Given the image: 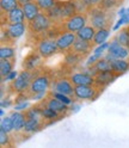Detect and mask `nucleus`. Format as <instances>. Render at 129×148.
I'll list each match as a JSON object with an SVG mask.
<instances>
[{
  "label": "nucleus",
  "mask_w": 129,
  "mask_h": 148,
  "mask_svg": "<svg viewBox=\"0 0 129 148\" xmlns=\"http://www.w3.org/2000/svg\"><path fill=\"white\" fill-rule=\"evenodd\" d=\"M36 4H37L41 8V11L45 12V11H48L49 8H51L55 4L58 3V0H35Z\"/></svg>",
  "instance_id": "e433bc0d"
},
{
  "label": "nucleus",
  "mask_w": 129,
  "mask_h": 148,
  "mask_svg": "<svg viewBox=\"0 0 129 148\" xmlns=\"http://www.w3.org/2000/svg\"><path fill=\"white\" fill-rule=\"evenodd\" d=\"M87 17H89V23L96 27V29H102V27H108L110 24V21L113 19V16L110 17L108 11L103 10L102 7L92 6L87 10Z\"/></svg>",
  "instance_id": "f257e3e1"
},
{
  "label": "nucleus",
  "mask_w": 129,
  "mask_h": 148,
  "mask_svg": "<svg viewBox=\"0 0 129 148\" xmlns=\"http://www.w3.org/2000/svg\"><path fill=\"white\" fill-rule=\"evenodd\" d=\"M11 119H12V123H13V130L14 133H21L24 130V125L26 122V117L25 114L21 112V111H17L13 110L12 112L10 114Z\"/></svg>",
  "instance_id": "a211bd4d"
},
{
  "label": "nucleus",
  "mask_w": 129,
  "mask_h": 148,
  "mask_svg": "<svg viewBox=\"0 0 129 148\" xmlns=\"http://www.w3.org/2000/svg\"><path fill=\"white\" fill-rule=\"evenodd\" d=\"M13 71V60L8 59H0V75L5 78Z\"/></svg>",
  "instance_id": "bb28decb"
},
{
  "label": "nucleus",
  "mask_w": 129,
  "mask_h": 148,
  "mask_svg": "<svg viewBox=\"0 0 129 148\" xmlns=\"http://www.w3.org/2000/svg\"><path fill=\"white\" fill-rule=\"evenodd\" d=\"M30 1H35V0H19L21 5H23V4H25V3H30Z\"/></svg>",
  "instance_id": "de8ad7c7"
},
{
  "label": "nucleus",
  "mask_w": 129,
  "mask_h": 148,
  "mask_svg": "<svg viewBox=\"0 0 129 148\" xmlns=\"http://www.w3.org/2000/svg\"><path fill=\"white\" fill-rule=\"evenodd\" d=\"M16 55V50L11 45H5L3 44L0 48V59H8V60H13Z\"/></svg>",
  "instance_id": "c756f323"
},
{
  "label": "nucleus",
  "mask_w": 129,
  "mask_h": 148,
  "mask_svg": "<svg viewBox=\"0 0 129 148\" xmlns=\"http://www.w3.org/2000/svg\"><path fill=\"white\" fill-rule=\"evenodd\" d=\"M61 6H62V13H63L64 19H67V18L78 13L75 0H66V1H61Z\"/></svg>",
  "instance_id": "b1692460"
},
{
  "label": "nucleus",
  "mask_w": 129,
  "mask_h": 148,
  "mask_svg": "<svg viewBox=\"0 0 129 148\" xmlns=\"http://www.w3.org/2000/svg\"><path fill=\"white\" fill-rule=\"evenodd\" d=\"M25 117L26 118H42L41 115V106L36 105L25 110ZM43 119V118H42Z\"/></svg>",
  "instance_id": "f704fd0d"
},
{
  "label": "nucleus",
  "mask_w": 129,
  "mask_h": 148,
  "mask_svg": "<svg viewBox=\"0 0 129 148\" xmlns=\"http://www.w3.org/2000/svg\"><path fill=\"white\" fill-rule=\"evenodd\" d=\"M50 96L55 97L56 99H59L60 101H62V103H64L66 105H72L73 104V99L71 96H67L64 93H60V92H55V91H51Z\"/></svg>",
  "instance_id": "c9c22d12"
},
{
  "label": "nucleus",
  "mask_w": 129,
  "mask_h": 148,
  "mask_svg": "<svg viewBox=\"0 0 129 148\" xmlns=\"http://www.w3.org/2000/svg\"><path fill=\"white\" fill-rule=\"evenodd\" d=\"M118 75H116L115 73L113 72H98L96 75H95V85L100 88V87H105L108 86L109 84L117 78Z\"/></svg>",
  "instance_id": "2eb2a0df"
},
{
  "label": "nucleus",
  "mask_w": 129,
  "mask_h": 148,
  "mask_svg": "<svg viewBox=\"0 0 129 148\" xmlns=\"http://www.w3.org/2000/svg\"><path fill=\"white\" fill-rule=\"evenodd\" d=\"M106 53H109L114 59H128L129 58V48L122 45L116 38L111 43H109V48Z\"/></svg>",
  "instance_id": "f8f14e48"
},
{
  "label": "nucleus",
  "mask_w": 129,
  "mask_h": 148,
  "mask_svg": "<svg viewBox=\"0 0 129 148\" xmlns=\"http://www.w3.org/2000/svg\"><path fill=\"white\" fill-rule=\"evenodd\" d=\"M116 40L121 43L122 45L129 48V30L128 29H122L121 31L117 34Z\"/></svg>",
  "instance_id": "72a5a7b5"
},
{
  "label": "nucleus",
  "mask_w": 129,
  "mask_h": 148,
  "mask_svg": "<svg viewBox=\"0 0 129 148\" xmlns=\"http://www.w3.org/2000/svg\"><path fill=\"white\" fill-rule=\"evenodd\" d=\"M96 31H97L96 27H93L90 24V25H85L82 29H80L78 32H75V35H77V38L84 40L87 42H93Z\"/></svg>",
  "instance_id": "5701e85b"
},
{
  "label": "nucleus",
  "mask_w": 129,
  "mask_h": 148,
  "mask_svg": "<svg viewBox=\"0 0 129 148\" xmlns=\"http://www.w3.org/2000/svg\"><path fill=\"white\" fill-rule=\"evenodd\" d=\"M18 74H19V73H18L17 71H12L10 74H8V75H6L5 78H1V82H3V84H4V82H12L17 77H18Z\"/></svg>",
  "instance_id": "ea45409f"
},
{
  "label": "nucleus",
  "mask_w": 129,
  "mask_h": 148,
  "mask_svg": "<svg viewBox=\"0 0 129 148\" xmlns=\"http://www.w3.org/2000/svg\"><path fill=\"white\" fill-rule=\"evenodd\" d=\"M19 6V0H0V11H1V13H6Z\"/></svg>",
  "instance_id": "cd10ccee"
},
{
  "label": "nucleus",
  "mask_w": 129,
  "mask_h": 148,
  "mask_svg": "<svg viewBox=\"0 0 129 148\" xmlns=\"http://www.w3.org/2000/svg\"><path fill=\"white\" fill-rule=\"evenodd\" d=\"M109 36H110L109 27H102V29H97L96 35H95V38H93V42H92V43L96 44V45H99V44L106 42L108 38H109Z\"/></svg>",
  "instance_id": "a878e982"
},
{
  "label": "nucleus",
  "mask_w": 129,
  "mask_h": 148,
  "mask_svg": "<svg viewBox=\"0 0 129 148\" xmlns=\"http://www.w3.org/2000/svg\"><path fill=\"white\" fill-rule=\"evenodd\" d=\"M0 130L3 132H6L8 134H11L13 130V123H12V119H11V116H4L1 118V122H0Z\"/></svg>",
  "instance_id": "7c9ffc66"
},
{
  "label": "nucleus",
  "mask_w": 129,
  "mask_h": 148,
  "mask_svg": "<svg viewBox=\"0 0 129 148\" xmlns=\"http://www.w3.org/2000/svg\"><path fill=\"white\" fill-rule=\"evenodd\" d=\"M45 93H47V92H43V93H37V95H32V96H30V99H34L36 101L42 100V99L45 98Z\"/></svg>",
  "instance_id": "37998d69"
},
{
  "label": "nucleus",
  "mask_w": 129,
  "mask_h": 148,
  "mask_svg": "<svg viewBox=\"0 0 129 148\" xmlns=\"http://www.w3.org/2000/svg\"><path fill=\"white\" fill-rule=\"evenodd\" d=\"M0 116H1V118L5 116V111H4V109L1 108V110H0Z\"/></svg>",
  "instance_id": "09e8293b"
},
{
  "label": "nucleus",
  "mask_w": 129,
  "mask_h": 148,
  "mask_svg": "<svg viewBox=\"0 0 129 148\" xmlns=\"http://www.w3.org/2000/svg\"><path fill=\"white\" fill-rule=\"evenodd\" d=\"M25 16L23 12L22 6L14 8V10H11L6 13H1V22L3 25L6 24H17V23H25Z\"/></svg>",
  "instance_id": "1a4fd4ad"
},
{
  "label": "nucleus",
  "mask_w": 129,
  "mask_h": 148,
  "mask_svg": "<svg viewBox=\"0 0 129 148\" xmlns=\"http://www.w3.org/2000/svg\"><path fill=\"white\" fill-rule=\"evenodd\" d=\"M77 40V35L75 32H71V31H62L60 32L55 41H56V44H58V48L60 51H67V50H71L72 45L74 44Z\"/></svg>",
  "instance_id": "6e6552de"
},
{
  "label": "nucleus",
  "mask_w": 129,
  "mask_h": 148,
  "mask_svg": "<svg viewBox=\"0 0 129 148\" xmlns=\"http://www.w3.org/2000/svg\"><path fill=\"white\" fill-rule=\"evenodd\" d=\"M11 105H12V100H11V99H8V98H7V99L5 100L4 98H1V108H3V109H5V108H10Z\"/></svg>",
  "instance_id": "c03bdc74"
},
{
  "label": "nucleus",
  "mask_w": 129,
  "mask_h": 148,
  "mask_svg": "<svg viewBox=\"0 0 129 148\" xmlns=\"http://www.w3.org/2000/svg\"><path fill=\"white\" fill-rule=\"evenodd\" d=\"M128 30H129V27H128Z\"/></svg>",
  "instance_id": "8fccbe9b"
},
{
  "label": "nucleus",
  "mask_w": 129,
  "mask_h": 148,
  "mask_svg": "<svg viewBox=\"0 0 129 148\" xmlns=\"http://www.w3.org/2000/svg\"><path fill=\"white\" fill-rule=\"evenodd\" d=\"M43 106H48V108L55 110L56 112H59L60 115H66L68 111L71 110L68 108V105H66L64 103H62V101H60L59 99H56L53 96L43 99Z\"/></svg>",
  "instance_id": "4468645a"
},
{
  "label": "nucleus",
  "mask_w": 129,
  "mask_h": 148,
  "mask_svg": "<svg viewBox=\"0 0 129 148\" xmlns=\"http://www.w3.org/2000/svg\"><path fill=\"white\" fill-rule=\"evenodd\" d=\"M50 85H51V79L48 74H38V75L34 77L27 93L30 96L43 93V92H47L49 90Z\"/></svg>",
  "instance_id": "39448f33"
},
{
  "label": "nucleus",
  "mask_w": 129,
  "mask_h": 148,
  "mask_svg": "<svg viewBox=\"0 0 129 148\" xmlns=\"http://www.w3.org/2000/svg\"><path fill=\"white\" fill-rule=\"evenodd\" d=\"M79 110H80V105L79 104H74V103L72 104V106H71V111H72V112H78Z\"/></svg>",
  "instance_id": "a18cd8bd"
},
{
  "label": "nucleus",
  "mask_w": 129,
  "mask_h": 148,
  "mask_svg": "<svg viewBox=\"0 0 129 148\" xmlns=\"http://www.w3.org/2000/svg\"><path fill=\"white\" fill-rule=\"evenodd\" d=\"M36 51H37L43 59H49L54 56L59 50L58 44L55 38H49V37H42V38L36 44Z\"/></svg>",
  "instance_id": "20e7f679"
},
{
  "label": "nucleus",
  "mask_w": 129,
  "mask_h": 148,
  "mask_svg": "<svg viewBox=\"0 0 129 148\" xmlns=\"http://www.w3.org/2000/svg\"><path fill=\"white\" fill-rule=\"evenodd\" d=\"M69 80L74 86L78 85H95V77L84 72H75L69 75Z\"/></svg>",
  "instance_id": "ddd939ff"
},
{
  "label": "nucleus",
  "mask_w": 129,
  "mask_h": 148,
  "mask_svg": "<svg viewBox=\"0 0 129 148\" xmlns=\"http://www.w3.org/2000/svg\"><path fill=\"white\" fill-rule=\"evenodd\" d=\"M43 127V119L42 118H26V122L24 125V133L25 134H35L40 132Z\"/></svg>",
  "instance_id": "aec40b11"
},
{
  "label": "nucleus",
  "mask_w": 129,
  "mask_h": 148,
  "mask_svg": "<svg viewBox=\"0 0 129 148\" xmlns=\"http://www.w3.org/2000/svg\"><path fill=\"white\" fill-rule=\"evenodd\" d=\"M53 91L64 93L67 96L74 97V85L72 84L69 78H60L53 84Z\"/></svg>",
  "instance_id": "9b49d317"
},
{
  "label": "nucleus",
  "mask_w": 129,
  "mask_h": 148,
  "mask_svg": "<svg viewBox=\"0 0 129 148\" xmlns=\"http://www.w3.org/2000/svg\"><path fill=\"white\" fill-rule=\"evenodd\" d=\"M34 72L32 71H27V69H24L22 71L18 77L12 81L11 84V88L16 92L17 95L19 93H26L29 91V87L31 85V81L34 79Z\"/></svg>",
  "instance_id": "7ed1b4c3"
},
{
  "label": "nucleus",
  "mask_w": 129,
  "mask_h": 148,
  "mask_svg": "<svg viewBox=\"0 0 129 148\" xmlns=\"http://www.w3.org/2000/svg\"><path fill=\"white\" fill-rule=\"evenodd\" d=\"M110 64H111V72L116 75H121L129 71V61H127V59H114L110 61Z\"/></svg>",
  "instance_id": "412c9836"
},
{
  "label": "nucleus",
  "mask_w": 129,
  "mask_h": 148,
  "mask_svg": "<svg viewBox=\"0 0 129 148\" xmlns=\"http://www.w3.org/2000/svg\"><path fill=\"white\" fill-rule=\"evenodd\" d=\"M45 13H47L48 17L53 21V23H62L64 21L63 13H62L61 1H58L51 8H49L48 11H45Z\"/></svg>",
  "instance_id": "4be33fe9"
},
{
  "label": "nucleus",
  "mask_w": 129,
  "mask_h": 148,
  "mask_svg": "<svg viewBox=\"0 0 129 148\" xmlns=\"http://www.w3.org/2000/svg\"><path fill=\"white\" fill-rule=\"evenodd\" d=\"M108 48H109V43H108V42H104V43H102V44H99L98 47L93 50V54L96 55L98 59H100V58H103V55H104V53L108 50Z\"/></svg>",
  "instance_id": "4c0bfd02"
},
{
  "label": "nucleus",
  "mask_w": 129,
  "mask_h": 148,
  "mask_svg": "<svg viewBox=\"0 0 129 148\" xmlns=\"http://www.w3.org/2000/svg\"><path fill=\"white\" fill-rule=\"evenodd\" d=\"M43 58L37 53V51H34V53H30L24 59V62H23V67L24 69H27V71H35L40 66L41 63V60Z\"/></svg>",
  "instance_id": "6ab92c4d"
},
{
  "label": "nucleus",
  "mask_w": 129,
  "mask_h": 148,
  "mask_svg": "<svg viewBox=\"0 0 129 148\" xmlns=\"http://www.w3.org/2000/svg\"><path fill=\"white\" fill-rule=\"evenodd\" d=\"M41 115H42V118L43 121H50V122H54L56 119L60 118V114L56 112L55 110L48 108V106H42L41 108Z\"/></svg>",
  "instance_id": "393cba45"
},
{
  "label": "nucleus",
  "mask_w": 129,
  "mask_h": 148,
  "mask_svg": "<svg viewBox=\"0 0 129 148\" xmlns=\"http://www.w3.org/2000/svg\"><path fill=\"white\" fill-rule=\"evenodd\" d=\"M90 1H91V5L92 6H97V5H99L100 0H90Z\"/></svg>",
  "instance_id": "49530a36"
},
{
  "label": "nucleus",
  "mask_w": 129,
  "mask_h": 148,
  "mask_svg": "<svg viewBox=\"0 0 129 148\" xmlns=\"http://www.w3.org/2000/svg\"><path fill=\"white\" fill-rule=\"evenodd\" d=\"M92 49V42H87V41H84V40H80V38H77L74 44L72 45L71 50L74 51L75 54L80 55V56H85V55H89L90 51Z\"/></svg>",
  "instance_id": "f3484780"
},
{
  "label": "nucleus",
  "mask_w": 129,
  "mask_h": 148,
  "mask_svg": "<svg viewBox=\"0 0 129 148\" xmlns=\"http://www.w3.org/2000/svg\"><path fill=\"white\" fill-rule=\"evenodd\" d=\"M53 26V21L48 17L47 13H40L38 16H36L31 22L27 23V27L31 34L34 35H40L44 36Z\"/></svg>",
  "instance_id": "f03ea898"
},
{
  "label": "nucleus",
  "mask_w": 129,
  "mask_h": 148,
  "mask_svg": "<svg viewBox=\"0 0 129 148\" xmlns=\"http://www.w3.org/2000/svg\"><path fill=\"white\" fill-rule=\"evenodd\" d=\"M119 0H100L99 3V7H102L105 11H111L114 8H116L119 5Z\"/></svg>",
  "instance_id": "473e14b6"
},
{
  "label": "nucleus",
  "mask_w": 129,
  "mask_h": 148,
  "mask_svg": "<svg viewBox=\"0 0 129 148\" xmlns=\"http://www.w3.org/2000/svg\"><path fill=\"white\" fill-rule=\"evenodd\" d=\"M93 69L98 73V72H111V64L110 61L106 60L105 58H100L97 60V62L93 64Z\"/></svg>",
  "instance_id": "c85d7f7f"
},
{
  "label": "nucleus",
  "mask_w": 129,
  "mask_h": 148,
  "mask_svg": "<svg viewBox=\"0 0 129 148\" xmlns=\"http://www.w3.org/2000/svg\"><path fill=\"white\" fill-rule=\"evenodd\" d=\"M10 141H11L10 134L6 133V132L0 130V145H1L3 147L4 146H8V145H10Z\"/></svg>",
  "instance_id": "58836bf2"
},
{
  "label": "nucleus",
  "mask_w": 129,
  "mask_h": 148,
  "mask_svg": "<svg viewBox=\"0 0 129 148\" xmlns=\"http://www.w3.org/2000/svg\"><path fill=\"white\" fill-rule=\"evenodd\" d=\"M7 36L10 37L11 41H17L26 32L27 26L25 23H17V24H5L3 25Z\"/></svg>",
  "instance_id": "9d476101"
},
{
  "label": "nucleus",
  "mask_w": 129,
  "mask_h": 148,
  "mask_svg": "<svg viewBox=\"0 0 129 148\" xmlns=\"http://www.w3.org/2000/svg\"><path fill=\"white\" fill-rule=\"evenodd\" d=\"M119 1H121V0H119Z\"/></svg>",
  "instance_id": "3c124183"
},
{
  "label": "nucleus",
  "mask_w": 129,
  "mask_h": 148,
  "mask_svg": "<svg viewBox=\"0 0 129 148\" xmlns=\"http://www.w3.org/2000/svg\"><path fill=\"white\" fill-rule=\"evenodd\" d=\"M97 60H98V58L96 56L95 54H92L91 56L89 58V60H87V62H86V64H87V67H92L93 64L97 62Z\"/></svg>",
  "instance_id": "79ce46f5"
},
{
  "label": "nucleus",
  "mask_w": 129,
  "mask_h": 148,
  "mask_svg": "<svg viewBox=\"0 0 129 148\" xmlns=\"http://www.w3.org/2000/svg\"><path fill=\"white\" fill-rule=\"evenodd\" d=\"M89 23V17L87 14L84 13H77L74 16H72L67 19H64L62 22V27L66 31L71 32H78L80 29H82L85 25Z\"/></svg>",
  "instance_id": "423d86ee"
},
{
  "label": "nucleus",
  "mask_w": 129,
  "mask_h": 148,
  "mask_svg": "<svg viewBox=\"0 0 129 148\" xmlns=\"http://www.w3.org/2000/svg\"><path fill=\"white\" fill-rule=\"evenodd\" d=\"M29 108H30L29 103H27V101L25 100V101H21V103H16L13 110H17V111H25L26 109H29Z\"/></svg>",
  "instance_id": "a19ab883"
},
{
  "label": "nucleus",
  "mask_w": 129,
  "mask_h": 148,
  "mask_svg": "<svg viewBox=\"0 0 129 148\" xmlns=\"http://www.w3.org/2000/svg\"><path fill=\"white\" fill-rule=\"evenodd\" d=\"M22 8H23V12H24V16H25V19L26 22L29 23L31 22L36 16H38L41 13V8L40 6L36 4V1H30V3H25L23 5H21Z\"/></svg>",
  "instance_id": "dca6fc26"
},
{
  "label": "nucleus",
  "mask_w": 129,
  "mask_h": 148,
  "mask_svg": "<svg viewBox=\"0 0 129 148\" xmlns=\"http://www.w3.org/2000/svg\"><path fill=\"white\" fill-rule=\"evenodd\" d=\"M80 58H81L80 55H78L74 51L69 50V53H67L66 56H64V63H66L67 66H69V67L77 66V64L79 63V61H80Z\"/></svg>",
  "instance_id": "2f4dec72"
},
{
  "label": "nucleus",
  "mask_w": 129,
  "mask_h": 148,
  "mask_svg": "<svg viewBox=\"0 0 129 148\" xmlns=\"http://www.w3.org/2000/svg\"><path fill=\"white\" fill-rule=\"evenodd\" d=\"M99 95V88L96 85H78L74 86V99L79 101L93 100Z\"/></svg>",
  "instance_id": "0eeeda50"
}]
</instances>
